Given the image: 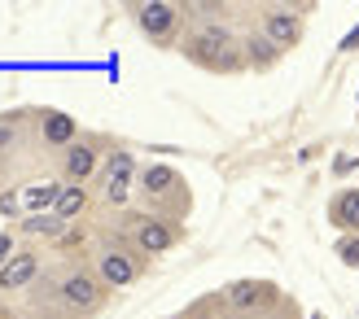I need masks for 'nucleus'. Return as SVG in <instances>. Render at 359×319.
Segmentation results:
<instances>
[{
	"label": "nucleus",
	"instance_id": "nucleus-23",
	"mask_svg": "<svg viewBox=\"0 0 359 319\" xmlns=\"http://www.w3.org/2000/svg\"><path fill=\"white\" fill-rule=\"evenodd\" d=\"M175 319H189V315H175Z\"/></svg>",
	"mask_w": 359,
	"mask_h": 319
},
{
	"label": "nucleus",
	"instance_id": "nucleus-3",
	"mask_svg": "<svg viewBox=\"0 0 359 319\" xmlns=\"http://www.w3.org/2000/svg\"><path fill=\"white\" fill-rule=\"evenodd\" d=\"M105 297H110V289L101 285V276L93 271H83V267H70L57 276V302L70 319H88V315H97L105 306Z\"/></svg>",
	"mask_w": 359,
	"mask_h": 319
},
{
	"label": "nucleus",
	"instance_id": "nucleus-18",
	"mask_svg": "<svg viewBox=\"0 0 359 319\" xmlns=\"http://www.w3.org/2000/svg\"><path fill=\"white\" fill-rule=\"evenodd\" d=\"M337 258H342L346 267H359V236H342V241H337Z\"/></svg>",
	"mask_w": 359,
	"mask_h": 319
},
{
	"label": "nucleus",
	"instance_id": "nucleus-20",
	"mask_svg": "<svg viewBox=\"0 0 359 319\" xmlns=\"http://www.w3.org/2000/svg\"><path fill=\"white\" fill-rule=\"evenodd\" d=\"M9 258H13V236H9V232H0V267H5Z\"/></svg>",
	"mask_w": 359,
	"mask_h": 319
},
{
	"label": "nucleus",
	"instance_id": "nucleus-6",
	"mask_svg": "<svg viewBox=\"0 0 359 319\" xmlns=\"http://www.w3.org/2000/svg\"><path fill=\"white\" fill-rule=\"evenodd\" d=\"M132 171H136V162H132V153H110V166H105V175H101V197H105V206H123L128 201V192H132Z\"/></svg>",
	"mask_w": 359,
	"mask_h": 319
},
{
	"label": "nucleus",
	"instance_id": "nucleus-7",
	"mask_svg": "<svg viewBox=\"0 0 359 319\" xmlns=\"http://www.w3.org/2000/svg\"><path fill=\"white\" fill-rule=\"evenodd\" d=\"M224 302H228L232 311H241V315L263 311V306L276 302V285H267V280H237V285L224 289Z\"/></svg>",
	"mask_w": 359,
	"mask_h": 319
},
{
	"label": "nucleus",
	"instance_id": "nucleus-14",
	"mask_svg": "<svg viewBox=\"0 0 359 319\" xmlns=\"http://www.w3.org/2000/svg\"><path fill=\"white\" fill-rule=\"evenodd\" d=\"M245 66H259V70H267V66H272L276 57H280V48L272 44V40H267V35L263 31H255V35H245Z\"/></svg>",
	"mask_w": 359,
	"mask_h": 319
},
{
	"label": "nucleus",
	"instance_id": "nucleus-24",
	"mask_svg": "<svg viewBox=\"0 0 359 319\" xmlns=\"http://www.w3.org/2000/svg\"><path fill=\"white\" fill-rule=\"evenodd\" d=\"M0 319H13V315H0Z\"/></svg>",
	"mask_w": 359,
	"mask_h": 319
},
{
	"label": "nucleus",
	"instance_id": "nucleus-21",
	"mask_svg": "<svg viewBox=\"0 0 359 319\" xmlns=\"http://www.w3.org/2000/svg\"><path fill=\"white\" fill-rule=\"evenodd\" d=\"M355 166H359V153H346V157H337V166H333V171H337V175H346V171H355Z\"/></svg>",
	"mask_w": 359,
	"mask_h": 319
},
{
	"label": "nucleus",
	"instance_id": "nucleus-8",
	"mask_svg": "<svg viewBox=\"0 0 359 319\" xmlns=\"http://www.w3.org/2000/svg\"><path fill=\"white\" fill-rule=\"evenodd\" d=\"M132 241H136L140 254H163V250H171V245H175V227L167 219L140 215V219H132Z\"/></svg>",
	"mask_w": 359,
	"mask_h": 319
},
{
	"label": "nucleus",
	"instance_id": "nucleus-11",
	"mask_svg": "<svg viewBox=\"0 0 359 319\" xmlns=\"http://www.w3.org/2000/svg\"><path fill=\"white\" fill-rule=\"evenodd\" d=\"M97 171V145H88V140H75L66 153H62V175L70 184H88Z\"/></svg>",
	"mask_w": 359,
	"mask_h": 319
},
{
	"label": "nucleus",
	"instance_id": "nucleus-19",
	"mask_svg": "<svg viewBox=\"0 0 359 319\" xmlns=\"http://www.w3.org/2000/svg\"><path fill=\"white\" fill-rule=\"evenodd\" d=\"M18 201H22L18 192H0V215H13V210H18Z\"/></svg>",
	"mask_w": 359,
	"mask_h": 319
},
{
	"label": "nucleus",
	"instance_id": "nucleus-5",
	"mask_svg": "<svg viewBox=\"0 0 359 319\" xmlns=\"http://www.w3.org/2000/svg\"><path fill=\"white\" fill-rule=\"evenodd\" d=\"M263 35L272 40L280 52L285 48H294L302 40V13L294 5H267L263 9Z\"/></svg>",
	"mask_w": 359,
	"mask_h": 319
},
{
	"label": "nucleus",
	"instance_id": "nucleus-13",
	"mask_svg": "<svg viewBox=\"0 0 359 319\" xmlns=\"http://www.w3.org/2000/svg\"><path fill=\"white\" fill-rule=\"evenodd\" d=\"M40 136H44V145H75V118L62 114V110H44L40 114Z\"/></svg>",
	"mask_w": 359,
	"mask_h": 319
},
{
	"label": "nucleus",
	"instance_id": "nucleus-9",
	"mask_svg": "<svg viewBox=\"0 0 359 319\" xmlns=\"http://www.w3.org/2000/svg\"><path fill=\"white\" fill-rule=\"evenodd\" d=\"M180 5H167V0H154V5H136V22H140V31L145 35H154L158 44H167L171 40V31H175V22H180Z\"/></svg>",
	"mask_w": 359,
	"mask_h": 319
},
{
	"label": "nucleus",
	"instance_id": "nucleus-4",
	"mask_svg": "<svg viewBox=\"0 0 359 319\" xmlns=\"http://www.w3.org/2000/svg\"><path fill=\"white\" fill-rule=\"evenodd\" d=\"M97 276L105 289H123L140 276V250L128 245L123 236H105L101 250H97Z\"/></svg>",
	"mask_w": 359,
	"mask_h": 319
},
{
	"label": "nucleus",
	"instance_id": "nucleus-2",
	"mask_svg": "<svg viewBox=\"0 0 359 319\" xmlns=\"http://www.w3.org/2000/svg\"><path fill=\"white\" fill-rule=\"evenodd\" d=\"M140 197L154 206V219H180L189 210V188L171 166H145L140 171Z\"/></svg>",
	"mask_w": 359,
	"mask_h": 319
},
{
	"label": "nucleus",
	"instance_id": "nucleus-16",
	"mask_svg": "<svg viewBox=\"0 0 359 319\" xmlns=\"http://www.w3.org/2000/svg\"><path fill=\"white\" fill-rule=\"evenodd\" d=\"M22 232L27 236H62L66 232V219H57V215H31L22 223Z\"/></svg>",
	"mask_w": 359,
	"mask_h": 319
},
{
	"label": "nucleus",
	"instance_id": "nucleus-22",
	"mask_svg": "<svg viewBox=\"0 0 359 319\" xmlns=\"http://www.w3.org/2000/svg\"><path fill=\"white\" fill-rule=\"evenodd\" d=\"M351 48H359V27L346 35V40H342V52H351Z\"/></svg>",
	"mask_w": 359,
	"mask_h": 319
},
{
	"label": "nucleus",
	"instance_id": "nucleus-15",
	"mask_svg": "<svg viewBox=\"0 0 359 319\" xmlns=\"http://www.w3.org/2000/svg\"><path fill=\"white\" fill-rule=\"evenodd\" d=\"M83 206H88V188L83 184H62V197H57V206H53V215H57V219H75Z\"/></svg>",
	"mask_w": 359,
	"mask_h": 319
},
{
	"label": "nucleus",
	"instance_id": "nucleus-12",
	"mask_svg": "<svg viewBox=\"0 0 359 319\" xmlns=\"http://www.w3.org/2000/svg\"><path fill=\"white\" fill-rule=\"evenodd\" d=\"M329 223L342 227V232H359V188H342L337 197L329 201Z\"/></svg>",
	"mask_w": 359,
	"mask_h": 319
},
{
	"label": "nucleus",
	"instance_id": "nucleus-1",
	"mask_svg": "<svg viewBox=\"0 0 359 319\" xmlns=\"http://www.w3.org/2000/svg\"><path fill=\"white\" fill-rule=\"evenodd\" d=\"M180 52H184L189 62H197V66H206V70H241L245 66V52H241V44H237V35H232L224 22H197L189 35H184V44H180Z\"/></svg>",
	"mask_w": 359,
	"mask_h": 319
},
{
	"label": "nucleus",
	"instance_id": "nucleus-17",
	"mask_svg": "<svg viewBox=\"0 0 359 319\" xmlns=\"http://www.w3.org/2000/svg\"><path fill=\"white\" fill-rule=\"evenodd\" d=\"M57 197H62V184H35V188H27V192H22V201H27L31 210L57 206Z\"/></svg>",
	"mask_w": 359,
	"mask_h": 319
},
{
	"label": "nucleus",
	"instance_id": "nucleus-10",
	"mask_svg": "<svg viewBox=\"0 0 359 319\" xmlns=\"http://www.w3.org/2000/svg\"><path fill=\"white\" fill-rule=\"evenodd\" d=\"M35 280H40V254L35 250H18L5 267H0V289L5 293L27 289V285H35Z\"/></svg>",
	"mask_w": 359,
	"mask_h": 319
}]
</instances>
